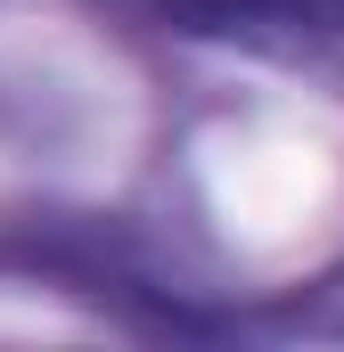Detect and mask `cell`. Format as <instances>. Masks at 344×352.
Here are the masks:
<instances>
[{"mask_svg": "<svg viewBox=\"0 0 344 352\" xmlns=\"http://www.w3.org/2000/svg\"><path fill=\"white\" fill-rule=\"evenodd\" d=\"M156 8L197 41H230L344 90V0H156Z\"/></svg>", "mask_w": 344, "mask_h": 352, "instance_id": "1", "label": "cell"}, {"mask_svg": "<svg viewBox=\"0 0 344 352\" xmlns=\"http://www.w3.org/2000/svg\"><path fill=\"white\" fill-rule=\"evenodd\" d=\"M230 336H344V270L262 303V311H230Z\"/></svg>", "mask_w": 344, "mask_h": 352, "instance_id": "2", "label": "cell"}]
</instances>
